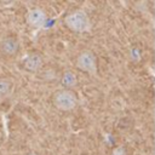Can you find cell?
Segmentation results:
<instances>
[{
	"instance_id": "obj_1",
	"label": "cell",
	"mask_w": 155,
	"mask_h": 155,
	"mask_svg": "<svg viewBox=\"0 0 155 155\" xmlns=\"http://www.w3.org/2000/svg\"><path fill=\"white\" fill-rule=\"evenodd\" d=\"M52 104L61 111H71L78 105V97L71 90L61 88L52 94Z\"/></svg>"
},
{
	"instance_id": "obj_2",
	"label": "cell",
	"mask_w": 155,
	"mask_h": 155,
	"mask_svg": "<svg viewBox=\"0 0 155 155\" xmlns=\"http://www.w3.org/2000/svg\"><path fill=\"white\" fill-rule=\"evenodd\" d=\"M64 23L71 31H75V33H84L88 30L91 25L88 16L81 10H76L69 13L64 18Z\"/></svg>"
},
{
	"instance_id": "obj_3",
	"label": "cell",
	"mask_w": 155,
	"mask_h": 155,
	"mask_svg": "<svg viewBox=\"0 0 155 155\" xmlns=\"http://www.w3.org/2000/svg\"><path fill=\"white\" fill-rule=\"evenodd\" d=\"M75 65L79 70L93 75L97 71V57L91 50H84L78 54Z\"/></svg>"
},
{
	"instance_id": "obj_4",
	"label": "cell",
	"mask_w": 155,
	"mask_h": 155,
	"mask_svg": "<svg viewBox=\"0 0 155 155\" xmlns=\"http://www.w3.org/2000/svg\"><path fill=\"white\" fill-rule=\"evenodd\" d=\"M25 21L33 28H41L46 23L47 16H46V12L41 7H33L27 12Z\"/></svg>"
},
{
	"instance_id": "obj_5",
	"label": "cell",
	"mask_w": 155,
	"mask_h": 155,
	"mask_svg": "<svg viewBox=\"0 0 155 155\" xmlns=\"http://www.w3.org/2000/svg\"><path fill=\"white\" fill-rule=\"evenodd\" d=\"M19 47V41L16 36H6L0 41V53L4 57L17 56Z\"/></svg>"
},
{
	"instance_id": "obj_6",
	"label": "cell",
	"mask_w": 155,
	"mask_h": 155,
	"mask_svg": "<svg viewBox=\"0 0 155 155\" xmlns=\"http://www.w3.org/2000/svg\"><path fill=\"white\" fill-rule=\"evenodd\" d=\"M44 65V58L40 53L33 52L27 54L22 61V67L24 70L29 73H36L39 71Z\"/></svg>"
},
{
	"instance_id": "obj_7",
	"label": "cell",
	"mask_w": 155,
	"mask_h": 155,
	"mask_svg": "<svg viewBox=\"0 0 155 155\" xmlns=\"http://www.w3.org/2000/svg\"><path fill=\"white\" fill-rule=\"evenodd\" d=\"M61 84L67 90H70L71 87L76 86L78 85V78H76L75 73L71 70H65L61 76Z\"/></svg>"
},
{
	"instance_id": "obj_8",
	"label": "cell",
	"mask_w": 155,
	"mask_h": 155,
	"mask_svg": "<svg viewBox=\"0 0 155 155\" xmlns=\"http://www.w3.org/2000/svg\"><path fill=\"white\" fill-rule=\"evenodd\" d=\"M12 82L6 78H0V97H6L11 93Z\"/></svg>"
},
{
	"instance_id": "obj_9",
	"label": "cell",
	"mask_w": 155,
	"mask_h": 155,
	"mask_svg": "<svg viewBox=\"0 0 155 155\" xmlns=\"http://www.w3.org/2000/svg\"><path fill=\"white\" fill-rule=\"evenodd\" d=\"M113 155H125V149H124L122 147H119V148L114 149Z\"/></svg>"
},
{
	"instance_id": "obj_10",
	"label": "cell",
	"mask_w": 155,
	"mask_h": 155,
	"mask_svg": "<svg viewBox=\"0 0 155 155\" xmlns=\"http://www.w3.org/2000/svg\"><path fill=\"white\" fill-rule=\"evenodd\" d=\"M27 155H39L38 153H34V151H31V153H28Z\"/></svg>"
}]
</instances>
